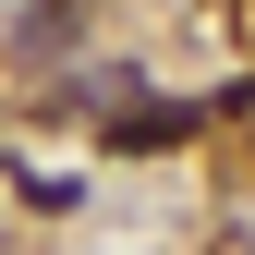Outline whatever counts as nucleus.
Listing matches in <instances>:
<instances>
[{"instance_id":"nucleus-1","label":"nucleus","mask_w":255,"mask_h":255,"mask_svg":"<svg viewBox=\"0 0 255 255\" xmlns=\"http://www.w3.org/2000/svg\"><path fill=\"white\" fill-rule=\"evenodd\" d=\"M110 146H122V158H170V146H195V98H146V110H122Z\"/></svg>"}]
</instances>
